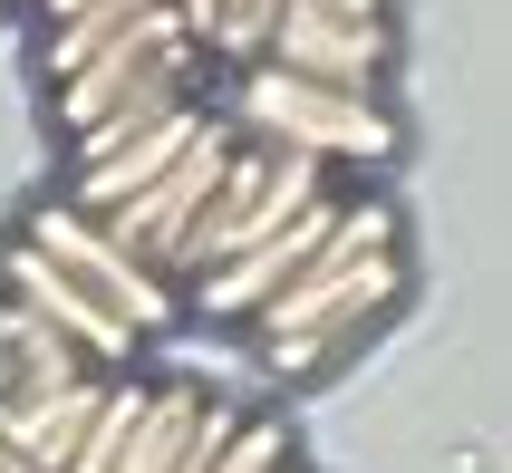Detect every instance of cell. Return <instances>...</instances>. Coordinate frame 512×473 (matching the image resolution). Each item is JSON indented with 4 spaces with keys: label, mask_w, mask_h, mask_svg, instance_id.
Wrapping results in <instances>:
<instances>
[{
    "label": "cell",
    "mask_w": 512,
    "mask_h": 473,
    "mask_svg": "<svg viewBox=\"0 0 512 473\" xmlns=\"http://www.w3.org/2000/svg\"><path fill=\"white\" fill-rule=\"evenodd\" d=\"M339 213H348V194H339V184H319V194L300 203V213H290L281 232H261L252 251H232L223 271H203V280H184V300H194L203 319H261V309L281 300L290 280L310 271V251L329 242V232H339Z\"/></svg>",
    "instance_id": "6"
},
{
    "label": "cell",
    "mask_w": 512,
    "mask_h": 473,
    "mask_svg": "<svg viewBox=\"0 0 512 473\" xmlns=\"http://www.w3.org/2000/svg\"><path fill=\"white\" fill-rule=\"evenodd\" d=\"M203 97H184V107H165L155 116V126H145L136 145H126V155H107V165H87V174H68V203H78V213H116V203L126 194H145V184H155V174L174 165V155H184V145L203 136Z\"/></svg>",
    "instance_id": "10"
},
{
    "label": "cell",
    "mask_w": 512,
    "mask_h": 473,
    "mask_svg": "<svg viewBox=\"0 0 512 473\" xmlns=\"http://www.w3.org/2000/svg\"><path fill=\"white\" fill-rule=\"evenodd\" d=\"M0 473H39V464H29V454H20V445H0Z\"/></svg>",
    "instance_id": "19"
},
{
    "label": "cell",
    "mask_w": 512,
    "mask_h": 473,
    "mask_svg": "<svg viewBox=\"0 0 512 473\" xmlns=\"http://www.w3.org/2000/svg\"><path fill=\"white\" fill-rule=\"evenodd\" d=\"M78 10H87V0H39V20H49V29H58V20H78Z\"/></svg>",
    "instance_id": "18"
},
{
    "label": "cell",
    "mask_w": 512,
    "mask_h": 473,
    "mask_svg": "<svg viewBox=\"0 0 512 473\" xmlns=\"http://www.w3.org/2000/svg\"><path fill=\"white\" fill-rule=\"evenodd\" d=\"M261 58L290 68V78H319V87H368V97H387L397 20H358V10H310V0H290Z\"/></svg>",
    "instance_id": "8"
},
{
    "label": "cell",
    "mask_w": 512,
    "mask_h": 473,
    "mask_svg": "<svg viewBox=\"0 0 512 473\" xmlns=\"http://www.w3.org/2000/svg\"><path fill=\"white\" fill-rule=\"evenodd\" d=\"M0 300H10V309H29L39 329H58V338H68V348H78L87 367H97V377L136 367V348H145V338L126 329V319H116V309L97 300V290H78V280L58 271L49 251H29L20 232L0 242Z\"/></svg>",
    "instance_id": "7"
},
{
    "label": "cell",
    "mask_w": 512,
    "mask_h": 473,
    "mask_svg": "<svg viewBox=\"0 0 512 473\" xmlns=\"http://www.w3.org/2000/svg\"><path fill=\"white\" fill-rule=\"evenodd\" d=\"M290 0H223V29H213V58H232V68H252L261 49H271V29H281Z\"/></svg>",
    "instance_id": "14"
},
{
    "label": "cell",
    "mask_w": 512,
    "mask_h": 473,
    "mask_svg": "<svg viewBox=\"0 0 512 473\" xmlns=\"http://www.w3.org/2000/svg\"><path fill=\"white\" fill-rule=\"evenodd\" d=\"M397 300H406L397 203L387 194H348L339 232L310 251V271L252 319L261 329V367H271V377H319V367L339 358V348H358L377 319H397Z\"/></svg>",
    "instance_id": "1"
},
{
    "label": "cell",
    "mask_w": 512,
    "mask_h": 473,
    "mask_svg": "<svg viewBox=\"0 0 512 473\" xmlns=\"http://www.w3.org/2000/svg\"><path fill=\"white\" fill-rule=\"evenodd\" d=\"M281 473H290V464H281Z\"/></svg>",
    "instance_id": "20"
},
{
    "label": "cell",
    "mask_w": 512,
    "mask_h": 473,
    "mask_svg": "<svg viewBox=\"0 0 512 473\" xmlns=\"http://www.w3.org/2000/svg\"><path fill=\"white\" fill-rule=\"evenodd\" d=\"M223 155H232V116H203V136L184 145V155H174L145 194H126L116 213H97V223L136 251L145 271L174 280V271H184V232L203 223V203H213V184H223Z\"/></svg>",
    "instance_id": "5"
},
{
    "label": "cell",
    "mask_w": 512,
    "mask_h": 473,
    "mask_svg": "<svg viewBox=\"0 0 512 473\" xmlns=\"http://www.w3.org/2000/svg\"><path fill=\"white\" fill-rule=\"evenodd\" d=\"M20 242H29V251H49L58 271L78 280V290H97V300H107V309H116V319H126L136 338L174 329V309H184V290H174L165 271H145L136 251L116 242V232L97 223V213H78L68 194L29 203V213H20Z\"/></svg>",
    "instance_id": "4"
},
{
    "label": "cell",
    "mask_w": 512,
    "mask_h": 473,
    "mask_svg": "<svg viewBox=\"0 0 512 473\" xmlns=\"http://www.w3.org/2000/svg\"><path fill=\"white\" fill-rule=\"evenodd\" d=\"M107 406V377H68V387H39V396H0V445H20L39 473H68L87 445V425Z\"/></svg>",
    "instance_id": "9"
},
{
    "label": "cell",
    "mask_w": 512,
    "mask_h": 473,
    "mask_svg": "<svg viewBox=\"0 0 512 473\" xmlns=\"http://www.w3.org/2000/svg\"><path fill=\"white\" fill-rule=\"evenodd\" d=\"M68 377H97V367H87L58 329H39L29 309L0 300V396H39V387H68Z\"/></svg>",
    "instance_id": "11"
},
{
    "label": "cell",
    "mask_w": 512,
    "mask_h": 473,
    "mask_svg": "<svg viewBox=\"0 0 512 473\" xmlns=\"http://www.w3.org/2000/svg\"><path fill=\"white\" fill-rule=\"evenodd\" d=\"M232 425H242V406H223V396H213V406H203V425H194V445L174 454V473H213V464H223V445H232Z\"/></svg>",
    "instance_id": "16"
},
{
    "label": "cell",
    "mask_w": 512,
    "mask_h": 473,
    "mask_svg": "<svg viewBox=\"0 0 512 473\" xmlns=\"http://www.w3.org/2000/svg\"><path fill=\"white\" fill-rule=\"evenodd\" d=\"M174 20L203 39V58H213V29H223V0H174Z\"/></svg>",
    "instance_id": "17"
},
{
    "label": "cell",
    "mask_w": 512,
    "mask_h": 473,
    "mask_svg": "<svg viewBox=\"0 0 512 473\" xmlns=\"http://www.w3.org/2000/svg\"><path fill=\"white\" fill-rule=\"evenodd\" d=\"M136 416H145V387H136V377H107V406H97V425H87V445H78V464H68V473H116Z\"/></svg>",
    "instance_id": "13"
},
{
    "label": "cell",
    "mask_w": 512,
    "mask_h": 473,
    "mask_svg": "<svg viewBox=\"0 0 512 473\" xmlns=\"http://www.w3.org/2000/svg\"><path fill=\"white\" fill-rule=\"evenodd\" d=\"M203 406H213L203 387H145V416L126 435V454H116V473H174V454L194 445Z\"/></svg>",
    "instance_id": "12"
},
{
    "label": "cell",
    "mask_w": 512,
    "mask_h": 473,
    "mask_svg": "<svg viewBox=\"0 0 512 473\" xmlns=\"http://www.w3.org/2000/svg\"><path fill=\"white\" fill-rule=\"evenodd\" d=\"M223 116H232V136L281 145V155H300V165H319V174H387L397 145H406V126H397L387 97L290 78V68H271V58L232 68V107Z\"/></svg>",
    "instance_id": "2"
},
{
    "label": "cell",
    "mask_w": 512,
    "mask_h": 473,
    "mask_svg": "<svg viewBox=\"0 0 512 473\" xmlns=\"http://www.w3.org/2000/svg\"><path fill=\"white\" fill-rule=\"evenodd\" d=\"M319 184H329L319 165H300V155H281V145L232 136L223 184H213V203H203V223L184 232V271H174V290H184V280H203V271H223L232 251H252L261 232H281L290 213L319 194Z\"/></svg>",
    "instance_id": "3"
},
{
    "label": "cell",
    "mask_w": 512,
    "mask_h": 473,
    "mask_svg": "<svg viewBox=\"0 0 512 473\" xmlns=\"http://www.w3.org/2000/svg\"><path fill=\"white\" fill-rule=\"evenodd\" d=\"M281 464H290V435L271 416L242 406V425H232V445H223V464H213V473H281Z\"/></svg>",
    "instance_id": "15"
}]
</instances>
